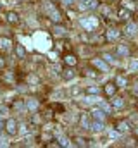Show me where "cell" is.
I'll use <instances>...</instances> for the list:
<instances>
[{"mask_svg": "<svg viewBox=\"0 0 138 148\" xmlns=\"http://www.w3.org/2000/svg\"><path fill=\"white\" fill-rule=\"evenodd\" d=\"M79 2H85V0H79Z\"/></svg>", "mask_w": 138, "mask_h": 148, "instance_id": "d590c367", "label": "cell"}, {"mask_svg": "<svg viewBox=\"0 0 138 148\" xmlns=\"http://www.w3.org/2000/svg\"><path fill=\"white\" fill-rule=\"evenodd\" d=\"M81 127H85V129H86V127H90V124H88V115H86V114L81 117Z\"/></svg>", "mask_w": 138, "mask_h": 148, "instance_id": "7c38bea8", "label": "cell"}, {"mask_svg": "<svg viewBox=\"0 0 138 148\" xmlns=\"http://www.w3.org/2000/svg\"><path fill=\"white\" fill-rule=\"evenodd\" d=\"M130 71L131 73H138V60H131L130 62Z\"/></svg>", "mask_w": 138, "mask_h": 148, "instance_id": "8fae6325", "label": "cell"}, {"mask_svg": "<svg viewBox=\"0 0 138 148\" xmlns=\"http://www.w3.org/2000/svg\"><path fill=\"white\" fill-rule=\"evenodd\" d=\"M105 60H107V62H110V64H116V59H114L110 53H105Z\"/></svg>", "mask_w": 138, "mask_h": 148, "instance_id": "ac0fdd59", "label": "cell"}, {"mask_svg": "<svg viewBox=\"0 0 138 148\" xmlns=\"http://www.w3.org/2000/svg\"><path fill=\"white\" fill-rule=\"evenodd\" d=\"M79 24H81L86 31H92V29H95V28L99 26V21H97V17H81V19H79Z\"/></svg>", "mask_w": 138, "mask_h": 148, "instance_id": "7a4b0ae2", "label": "cell"}, {"mask_svg": "<svg viewBox=\"0 0 138 148\" xmlns=\"http://www.w3.org/2000/svg\"><path fill=\"white\" fill-rule=\"evenodd\" d=\"M90 129H92L93 133H100V131L104 129L102 121H95V122H92V124H90Z\"/></svg>", "mask_w": 138, "mask_h": 148, "instance_id": "5b68a950", "label": "cell"}, {"mask_svg": "<svg viewBox=\"0 0 138 148\" xmlns=\"http://www.w3.org/2000/svg\"><path fill=\"white\" fill-rule=\"evenodd\" d=\"M119 53H121V55H126V53H128V48H126V47H119Z\"/></svg>", "mask_w": 138, "mask_h": 148, "instance_id": "cb8c5ba5", "label": "cell"}, {"mask_svg": "<svg viewBox=\"0 0 138 148\" xmlns=\"http://www.w3.org/2000/svg\"><path fill=\"white\" fill-rule=\"evenodd\" d=\"M17 53H19V55H24V48H23V47H17Z\"/></svg>", "mask_w": 138, "mask_h": 148, "instance_id": "f546056e", "label": "cell"}, {"mask_svg": "<svg viewBox=\"0 0 138 148\" xmlns=\"http://www.w3.org/2000/svg\"><path fill=\"white\" fill-rule=\"evenodd\" d=\"M117 129H119V133H126L130 127H128V122H121L119 126H117Z\"/></svg>", "mask_w": 138, "mask_h": 148, "instance_id": "4fadbf2b", "label": "cell"}, {"mask_svg": "<svg viewBox=\"0 0 138 148\" xmlns=\"http://www.w3.org/2000/svg\"><path fill=\"white\" fill-rule=\"evenodd\" d=\"M34 45H36L38 50L47 52V50H50L52 41H50V38L47 36L45 33H36V35H34Z\"/></svg>", "mask_w": 138, "mask_h": 148, "instance_id": "6da1fadb", "label": "cell"}, {"mask_svg": "<svg viewBox=\"0 0 138 148\" xmlns=\"http://www.w3.org/2000/svg\"><path fill=\"white\" fill-rule=\"evenodd\" d=\"M126 17H128V12H126V10H123V12H121V19H126Z\"/></svg>", "mask_w": 138, "mask_h": 148, "instance_id": "4dcf8cb0", "label": "cell"}, {"mask_svg": "<svg viewBox=\"0 0 138 148\" xmlns=\"http://www.w3.org/2000/svg\"><path fill=\"white\" fill-rule=\"evenodd\" d=\"M105 91H107L109 95H114V86H112V84H107V88H105Z\"/></svg>", "mask_w": 138, "mask_h": 148, "instance_id": "44dd1931", "label": "cell"}, {"mask_svg": "<svg viewBox=\"0 0 138 148\" xmlns=\"http://www.w3.org/2000/svg\"><path fill=\"white\" fill-rule=\"evenodd\" d=\"M93 102H99V98L97 97H86L85 98V103H93Z\"/></svg>", "mask_w": 138, "mask_h": 148, "instance_id": "2e32d148", "label": "cell"}, {"mask_svg": "<svg viewBox=\"0 0 138 148\" xmlns=\"http://www.w3.org/2000/svg\"><path fill=\"white\" fill-rule=\"evenodd\" d=\"M45 10L48 12V16H50V19H52L54 23H59V21L62 19V17H61V14H59V12L55 10V7H54V5H50L48 2H45Z\"/></svg>", "mask_w": 138, "mask_h": 148, "instance_id": "3957f363", "label": "cell"}, {"mask_svg": "<svg viewBox=\"0 0 138 148\" xmlns=\"http://www.w3.org/2000/svg\"><path fill=\"white\" fill-rule=\"evenodd\" d=\"M7 131H9L10 134H14V133H16V122H14L12 119H9V122H7Z\"/></svg>", "mask_w": 138, "mask_h": 148, "instance_id": "ba28073f", "label": "cell"}, {"mask_svg": "<svg viewBox=\"0 0 138 148\" xmlns=\"http://www.w3.org/2000/svg\"><path fill=\"white\" fill-rule=\"evenodd\" d=\"M2 126H3V124H2V121H0V129H2Z\"/></svg>", "mask_w": 138, "mask_h": 148, "instance_id": "836d02e7", "label": "cell"}, {"mask_svg": "<svg viewBox=\"0 0 138 148\" xmlns=\"http://www.w3.org/2000/svg\"><path fill=\"white\" fill-rule=\"evenodd\" d=\"M54 31H55V35H59V36H62V35H64V33H66V31H64V29H62V28H59V26H57V28H55V29H54Z\"/></svg>", "mask_w": 138, "mask_h": 148, "instance_id": "ffe728a7", "label": "cell"}, {"mask_svg": "<svg viewBox=\"0 0 138 148\" xmlns=\"http://www.w3.org/2000/svg\"><path fill=\"white\" fill-rule=\"evenodd\" d=\"M59 143H61L62 147H69V140L66 136H61V138H59Z\"/></svg>", "mask_w": 138, "mask_h": 148, "instance_id": "9a60e30c", "label": "cell"}, {"mask_svg": "<svg viewBox=\"0 0 138 148\" xmlns=\"http://www.w3.org/2000/svg\"><path fill=\"white\" fill-rule=\"evenodd\" d=\"M114 107H123V100H121V98L114 100Z\"/></svg>", "mask_w": 138, "mask_h": 148, "instance_id": "d4e9b609", "label": "cell"}, {"mask_svg": "<svg viewBox=\"0 0 138 148\" xmlns=\"http://www.w3.org/2000/svg\"><path fill=\"white\" fill-rule=\"evenodd\" d=\"M64 3H66V5H69V3H71V0H64Z\"/></svg>", "mask_w": 138, "mask_h": 148, "instance_id": "d6a6232c", "label": "cell"}, {"mask_svg": "<svg viewBox=\"0 0 138 148\" xmlns=\"http://www.w3.org/2000/svg\"><path fill=\"white\" fill-rule=\"evenodd\" d=\"M104 115H105V112L102 109H97V110H93V117L97 119V121H104Z\"/></svg>", "mask_w": 138, "mask_h": 148, "instance_id": "52a82bcc", "label": "cell"}, {"mask_svg": "<svg viewBox=\"0 0 138 148\" xmlns=\"http://www.w3.org/2000/svg\"><path fill=\"white\" fill-rule=\"evenodd\" d=\"M16 19H17V16H16V14H9V21H12V23H14Z\"/></svg>", "mask_w": 138, "mask_h": 148, "instance_id": "f1b7e54d", "label": "cell"}, {"mask_svg": "<svg viewBox=\"0 0 138 148\" xmlns=\"http://www.w3.org/2000/svg\"><path fill=\"white\" fill-rule=\"evenodd\" d=\"M36 107H38V102H36V100H30V102H28V109H30V110H34Z\"/></svg>", "mask_w": 138, "mask_h": 148, "instance_id": "5bb4252c", "label": "cell"}, {"mask_svg": "<svg viewBox=\"0 0 138 148\" xmlns=\"http://www.w3.org/2000/svg\"><path fill=\"white\" fill-rule=\"evenodd\" d=\"M137 134H138V127H137Z\"/></svg>", "mask_w": 138, "mask_h": 148, "instance_id": "e575fe53", "label": "cell"}, {"mask_svg": "<svg viewBox=\"0 0 138 148\" xmlns=\"http://www.w3.org/2000/svg\"><path fill=\"white\" fill-rule=\"evenodd\" d=\"M88 90H90V93H95V95L99 93V88H97V86H90Z\"/></svg>", "mask_w": 138, "mask_h": 148, "instance_id": "83f0119b", "label": "cell"}, {"mask_svg": "<svg viewBox=\"0 0 138 148\" xmlns=\"http://www.w3.org/2000/svg\"><path fill=\"white\" fill-rule=\"evenodd\" d=\"M0 47H2L3 50H9V48H10V40H7V38H2V40H0Z\"/></svg>", "mask_w": 138, "mask_h": 148, "instance_id": "9c48e42d", "label": "cell"}, {"mask_svg": "<svg viewBox=\"0 0 138 148\" xmlns=\"http://www.w3.org/2000/svg\"><path fill=\"white\" fill-rule=\"evenodd\" d=\"M123 3H124V7H128V9H133V3H131L130 0H124Z\"/></svg>", "mask_w": 138, "mask_h": 148, "instance_id": "4316f807", "label": "cell"}, {"mask_svg": "<svg viewBox=\"0 0 138 148\" xmlns=\"http://www.w3.org/2000/svg\"><path fill=\"white\" fill-rule=\"evenodd\" d=\"M66 62H68L69 66H74V64H76V59H74L72 55H69V57H66Z\"/></svg>", "mask_w": 138, "mask_h": 148, "instance_id": "e0dca14e", "label": "cell"}, {"mask_svg": "<svg viewBox=\"0 0 138 148\" xmlns=\"http://www.w3.org/2000/svg\"><path fill=\"white\" fill-rule=\"evenodd\" d=\"M95 5H97L95 0H85V2L79 3V9H81V10H86V9H93Z\"/></svg>", "mask_w": 138, "mask_h": 148, "instance_id": "277c9868", "label": "cell"}, {"mask_svg": "<svg viewBox=\"0 0 138 148\" xmlns=\"http://www.w3.org/2000/svg\"><path fill=\"white\" fill-rule=\"evenodd\" d=\"M109 136H110V140H116V138L119 136V133H116V131H110V133H109Z\"/></svg>", "mask_w": 138, "mask_h": 148, "instance_id": "484cf974", "label": "cell"}, {"mask_svg": "<svg viewBox=\"0 0 138 148\" xmlns=\"http://www.w3.org/2000/svg\"><path fill=\"white\" fill-rule=\"evenodd\" d=\"M117 35H119V33H117L116 29H110V31H109V38H117Z\"/></svg>", "mask_w": 138, "mask_h": 148, "instance_id": "7402d4cb", "label": "cell"}, {"mask_svg": "<svg viewBox=\"0 0 138 148\" xmlns=\"http://www.w3.org/2000/svg\"><path fill=\"white\" fill-rule=\"evenodd\" d=\"M93 66H97L100 71H104V73H107V64L104 62V60H100V59H93Z\"/></svg>", "mask_w": 138, "mask_h": 148, "instance_id": "8992f818", "label": "cell"}, {"mask_svg": "<svg viewBox=\"0 0 138 148\" xmlns=\"http://www.w3.org/2000/svg\"><path fill=\"white\" fill-rule=\"evenodd\" d=\"M117 84L119 86H126V79L124 77H117Z\"/></svg>", "mask_w": 138, "mask_h": 148, "instance_id": "603a6c76", "label": "cell"}, {"mask_svg": "<svg viewBox=\"0 0 138 148\" xmlns=\"http://www.w3.org/2000/svg\"><path fill=\"white\" fill-rule=\"evenodd\" d=\"M126 33H128L130 36H133V35L137 33V26H135V24H128V26H126Z\"/></svg>", "mask_w": 138, "mask_h": 148, "instance_id": "30bf717a", "label": "cell"}, {"mask_svg": "<svg viewBox=\"0 0 138 148\" xmlns=\"http://www.w3.org/2000/svg\"><path fill=\"white\" fill-rule=\"evenodd\" d=\"M7 145H9V143H7L5 140H2V138H0V147H7Z\"/></svg>", "mask_w": 138, "mask_h": 148, "instance_id": "1f68e13d", "label": "cell"}, {"mask_svg": "<svg viewBox=\"0 0 138 148\" xmlns=\"http://www.w3.org/2000/svg\"><path fill=\"white\" fill-rule=\"evenodd\" d=\"M100 109H102L104 112H110V107H109L107 103H104V102H100Z\"/></svg>", "mask_w": 138, "mask_h": 148, "instance_id": "d6986e66", "label": "cell"}]
</instances>
